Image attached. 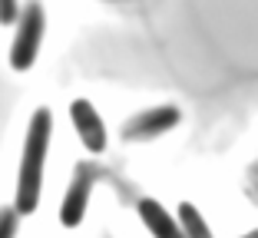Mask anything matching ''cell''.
Returning <instances> with one entry per match:
<instances>
[{"mask_svg":"<svg viewBox=\"0 0 258 238\" xmlns=\"http://www.w3.org/2000/svg\"><path fill=\"white\" fill-rule=\"evenodd\" d=\"M96 166L93 162H80L70 179V189L63 195V205H60V222L67 228H76V225L83 222L86 215V202H90V192H93V182H96Z\"/></svg>","mask_w":258,"mask_h":238,"instance_id":"obj_3","label":"cell"},{"mask_svg":"<svg viewBox=\"0 0 258 238\" xmlns=\"http://www.w3.org/2000/svg\"><path fill=\"white\" fill-rule=\"evenodd\" d=\"M139 218H143L146 228L152 231V238H185L182 228H179V222H175L156 199H143L139 202Z\"/></svg>","mask_w":258,"mask_h":238,"instance_id":"obj_6","label":"cell"},{"mask_svg":"<svg viewBox=\"0 0 258 238\" xmlns=\"http://www.w3.org/2000/svg\"><path fill=\"white\" fill-rule=\"evenodd\" d=\"M182 119V113L175 106H156V109H146V113L133 116L126 126H122V139L126 142H149V139L169 132L175 123Z\"/></svg>","mask_w":258,"mask_h":238,"instance_id":"obj_4","label":"cell"},{"mask_svg":"<svg viewBox=\"0 0 258 238\" xmlns=\"http://www.w3.org/2000/svg\"><path fill=\"white\" fill-rule=\"evenodd\" d=\"M179 228H182L185 238H215L192 202H182V205H179Z\"/></svg>","mask_w":258,"mask_h":238,"instance_id":"obj_7","label":"cell"},{"mask_svg":"<svg viewBox=\"0 0 258 238\" xmlns=\"http://www.w3.org/2000/svg\"><path fill=\"white\" fill-rule=\"evenodd\" d=\"M70 119H73L76 136L83 139V146L90 152H103L106 149V126L99 119V113L93 109L90 100H73L70 103Z\"/></svg>","mask_w":258,"mask_h":238,"instance_id":"obj_5","label":"cell"},{"mask_svg":"<svg viewBox=\"0 0 258 238\" xmlns=\"http://www.w3.org/2000/svg\"><path fill=\"white\" fill-rule=\"evenodd\" d=\"M53 116L50 109H37L27 129V142H23V159H20V176H17V202L14 212L17 215H30L40 202V185H43V162L46 149H50V123Z\"/></svg>","mask_w":258,"mask_h":238,"instance_id":"obj_1","label":"cell"},{"mask_svg":"<svg viewBox=\"0 0 258 238\" xmlns=\"http://www.w3.org/2000/svg\"><path fill=\"white\" fill-rule=\"evenodd\" d=\"M40 37H43V7L40 4H27L17 17V37L10 46V66L14 69H30L40 53Z\"/></svg>","mask_w":258,"mask_h":238,"instance_id":"obj_2","label":"cell"},{"mask_svg":"<svg viewBox=\"0 0 258 238\" xmlns=\"http://www.w3.org/2000/svg\"><path fill=\"white\" fill-rule=\"evenodd\" d=\"M17 17H20L17 0H0V23H17Z\"/></svg>","mask_w":258,"mask_h":238,"instance_id":"obj_9","label":"cell"},{"mask_svg":"<svg viewBox=\"0 0 258 238\" xmlns=\"http://www.w3.org/2000/svg\"><path fill=\"white\" fill-rule=\"evenodd\" d=\"M242 238H258V228H255V231H248V235H242Z\"/></svg>","mask_w":258,"mask_h":238,"instance_id":"obj_10","label":"cell"},{"mask_svg":"<svg viewBox=\"0 0 258 238\" xmlns=\"http://www.w3.org/2000/svg\"><path fill=\"white\" fill-rule=\"evenodd\" d=\"M17 212L14 208H0V238H14L17 235Z\"/></svg>","mask_w":258,"mask_h":238,"instance_id":"obj_8","label":"cell"}]
</instances>
